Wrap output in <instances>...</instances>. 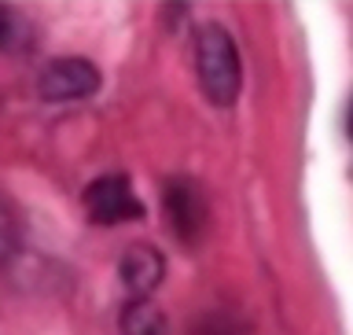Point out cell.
<instances>
[{
    "label": "cell",
    "instance_id": "cell-1",
    "mask_svg": "<svg viewBox=\"0 0 353 335\" xmlns=\"http://www.w3.org/2000/svg\"><path fill=\"white\" fill-rule=\"evenodd\" d=\"M195 74L203 93L214 99L217 107L236 104L239 88H243V66H239V52L236 41L228 37L225 26L206 22L195 37Z\"/></svg>",
    "mask_w": 353,
    "mask_h": 335
},
{
    "label": "cell",
    "instance_id": "cell-2",
    "mask_svg": "<svg viewBox=\"0 0 353 335\" xmlns=\"http://www.w3.org/2000/svg\"><path fill=\"white\" fill-rule=\"evenodd\" d=\"M85 210L96 225H125L143 218V203L125 173H103L85 188Z\"/></svg>",
    "mask_w": 353,
    "mask_h": 335
},
{
    "label": "cell",
    "instance_id": "cell-3",
    "mask_svg": "<svg viewBox=\"0 0 353 335\" xmlns=\"http://www.w3.org/2000/svg\"><path fill=\"white\" fill-rule=\"evenodd\" d=\"M162 203H165V221L170 229L176 232L181 243H199L206 236V225H210V207H206V195L203 188L188 177H173L170 184L162 188Z\"/></svg>",
    "mask_w": 353,
    "mask_h": 335
},
{
    "label": "cell",
    "instance_id": "cell-4",
    "mask_svg": "<svg viewBox=\"0 0 353 335\" xmlns=\"http://www.w3.org/2000/svg\"><path fill=\"white\" fill-rule=\"evenodd\" d=\"M41 96L55 99V104H66V99H85L99 88V70L88 59H77V55H66V59H55L41 70Z\"/></svg>",
    "mask_w": 353,
    "mask_h": 335
},
{
    "label": "cell",
    "instance_id": "cell-5",
    "mask_svg": "<svg viewBox=\"0 0 353 335\" xmlns=\"http://www.w3.org/2000/svg\"><path fill=\"white\" fill-rule=\"evenodd\" d=\"M162 276H165V262L151 243H132L121 254V280L137 298H148L162 284Z\"/></svg>",
    "mask_w": 353,
    "mask_h": 335
},
{
    "label": "cell",
    "instance_id": "cell-6",
    "mask_svg": "<svg viewBox=\"0 0 353 335\" xmlns=\"http://www.w3.org/2000/svg\"><path fill=\"white\" fill-rule=\"evenodd\" d=\"M121 335H165V317L151 298H132L121 309Z\"/></svg>",
    "mask_w": 353,
    "mask_h": 335
},
{
    "label": "cell",
    "instance_id": "cell-7",
    "mask_svg": "<svg viewBox=\"0 0 353 335\" xmlns=\"http://www.w3.org/2000/svg\"><path fill=\"white\" fill-rule=\"evenodd\" d=\"M19 243H22V218L8 199H0V265L19 251Z\"/></svg>",
    "mask_w": 353,
    "mask_h": 335
},
{
    "label": "cell",
    "instance_id": "cell-8",
    "mask_svg": "<svg viewBox=\"0 0 353 335\" xmlns=\"http://www.w3.org/2000/svg\"><path fill=\"white\" fill-rule=\"evenodd\" d=\"M192 335H247V328L239 325L236 317H225V314H210V317H199Z\"/></svg>",
    "mask_w": 353,
    "mask_h": 335
},
{
    "label": "cell",
    "instance_id": "cell-9",
    "mask_svg": "<svg viewBox=\"0 0 353 335\" xmlns=\"http://www.w3.org/2000/svg\"><path fill=\"white\" fill-rule=\"evenodd\" d=\"M22 33H26V26H22V19L11 11L8 4H0V52H11L22 44Z\"/></svg>",
    "mask_w": 353,
    "mask_h": 335
},
{
    "label": "cell",
    "instance_id": "cell-10",
    "mask_svg": "<svg viewBox=\"0 0 353 335\" xmlns=\"http://www.w3.org/2000/svg\"><path fill=\"white\" fill-rule=\"evenodd\" d=\"M346 133H350V140H353V99H350V111H346Z\"/></svg>",
    "mask_w": 353,
    "mask_h": 335
}]
</instances>
